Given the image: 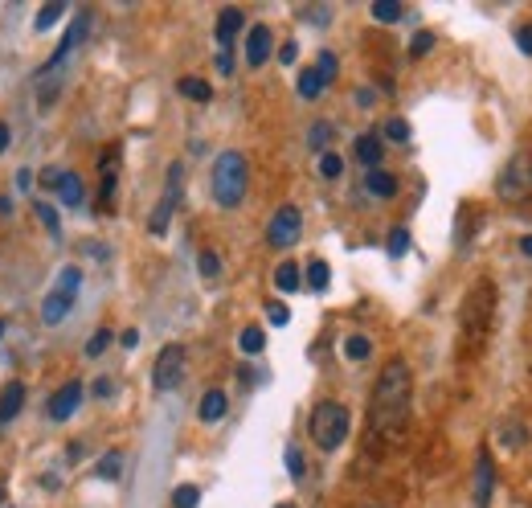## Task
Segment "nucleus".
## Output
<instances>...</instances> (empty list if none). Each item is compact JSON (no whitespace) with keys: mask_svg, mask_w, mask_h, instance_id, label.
<instances>
[{"mask_svg":"<svg viewBox=\"0 0 532 508\" xmlns=\"http://www.w3.org/2000/svg\"><path fill=\"white\" fill-rule=\"evenodd\" d=\"M414 410V373L402 357H393L381 373H377V386L369 398V427L373 439H389L397 443L406 435V422Z\"/></svg>","mask_w":532,"mask_h":508,"instance_id":"nucleus-1","label":"nucleus"},{"mask_svg":"<svg viewBox=\"0 0 532 508\" xmlns=\"http://www.w3.org/2000/svg\"><path fill=\"white\" fill-rule=\"evenodd\" d=\"M492 320H496V283L492 279H475L467 300H463V312H459V328H463V349L467 353H479L492 336Z\"/></svg>","mask_w":532,"mask_h":508,"instance_id":"nucleus-2","label":"nucleus"},{"mask_svg":"<svg viewBox=\"0 0 532 508\" xmlns=\"http://www.w3.org/2000/svg\"><path fill=\"white\" fill-rule=\"evenodd\" d=\"M246 189H250V160L242 152H221L213 160V173H209V193L221 209H238L246 201Z\"/></svg>","mask_w":532,"mask_h":508,"instance_id":"nucleus-3","label":"nucleus"},{"mask_svg":"<svg viewBox=\"0 0 532 508\" xmlns=\"http://www.w3.org/2000/svg\"><path fill=\"white\" fill-rule=\"evenodd\" d=\"M352 431V414L344 402H316L312 418H307V435L320 451H340Z\"/></svg>","mask_w":532,"mask_h":508,"instance_id":"nucleus-4","label":"nucleus"},{"mask_svg":"<svg viewBox=\"0 0 532 508\" xmlns=\"http://www.w3.org/2000/svg\"><path fill=\"white\" fill-rule=\"evenodd\" d=\"M78 291H82V267H62L58 283L50 287L46 300H41V324H50V328L62 324L78 300Z\"/></svg>","mask_w":532,"mask_h":508,"instance_id":"nucleus-5","label":"nucleus"},{"mask_svg":"<svg viewBox=\"0 0 532 508\" xmlns=\"http://www.w3.org/2000/svg\"><path fill=\"white\" fill-rule=\"evenodd\" d=\"M181 193H185V164L181 160H172L168 164V177H164V193L156 201V209L148 214V234H168V222L176 214V205H181Z\"/></svg>","mask_w":532,"mask_h":508,"instance_id":"nucleus-6","label":"nucleus"},{"mask_svg":"<svg viewBox=\"0 0 532 508\" xmlns=\"http://www.w3.org/2000/svg\"><path fill=\"white\" fill-rule=\"evenodd\" d=\"M86 29H91V13H78L74 21H70V29H66V37H62V46L54 50V58L37 70V87H46V82L54 78V95H58V78H62V70H66V62H70V54L86 41Z\"/></svg>","mask_w":532,"mask_h":508,"instance_id":"nucleus-7","label":"nucleus"},{"mask_svg":"<svg viewBox=\"0 0 532 508\" xmlns=\"http://www.w3.org/2000/svg\"><path fill=\"white\" fill-rule=\"evenodd\" d=\"M185 361H189V353H185V345H176V341L156 353V365H152L156 394H172L176 386H181V381H185Z\"/></svg>","mask_w":532,"mask_h":508,"instance_id":"nucleus-8","label":"nucleus"},{"mask_svg":"<svg viewBox=\"0 0 532 508\" xmlns=\"http://www.w3.org/2000/svg\"><path fill=\"white\" fill-rule=\"evenodd\" d=\"M303 234V214H299V205H279L271 222H266V246H275V250H287L295 246Z\"/></svg>","mask_w":532,"mask_h":508,"instance_id":"nucleus-9","label":"nucleus"},{"mask_svg":"<svg viewBox=\"0 0 532 508\" xmlns=\"http://www.w3.org/2000/svg\"><path fill=\"white\" fill-rule=\"evenodd\" d=\"M492 492H496V459L487 447H479L475 455V480H471V504L475 508H492Z\"/></svg>","mask_w":532,"mask_h":508,"instance_id":"nucleus-10","label":"nucleus"},{"mask_svg":"<svg viewBox=\"0 0 532 508\" xmlns=\"http://www.w3.org/2000/svg\"><path fill=\"white\" fill-rule=\"evenodd\" d=\"M528 185H532V177H528V164H524L520 156H512V160L504 164L500 181H496V193H500L504 201H520V197L528 193Z\"/></svg>","mask_w":532,"mask_h":508,"instance_id":"nucleus-11","label":"nucleus"},{"mask_svg":"<svg viewBox=\"0 0 532 508\" xmlns=\"http://www.w3.org/2000/svg\"><path fill=\"white\" fill-rule=\"evenodd\" d=\"M99 209L111 214L115 209V185H119V148H107L103 160H99Z\"/></svg>","mask_w":532,"mask_h":508,"instance_id":"nucleus-12","label":"nucleus"},{"mask_svg":"<svg viewBox=\"0 0 532 508\" xmlns=\"http://www.w3.org/2000/svg\"><path fill=\"white\" fill-rule=\"evenodd\" d=\"M82 394H86V386H82V381H66V386L50 398V406H46V414L54 418V422H66L78 406H82Z\"/></svg>","mask_w":532,"mask_h":508,"instance_id":"nucleus-13","label":"nucleus"},{"mask_svg":"<svg viewBox=\"0 0 532 508\" xmlns=\"http://www.w3.org/2000/svg\"><path fill=\"white\" fill-rule=\"evenodd\" d=\"M271 50H275V33L266 29V25H254V29L246 33V66H250V70L266 66Z\"/></svg>","mask_w":532,"mask_h":508,"instance_id":"nucleus-14","label":"nucleus"},{"mask_svg":"<svg viewBox=\"0 0 532 508\" xmlns=\"http://www.w3.org/2000/svg\"><path fill=\"white\" fill-rule=\"evenodd\" d=\"M352 156H357V164H365V173H373V168L381 164V156H385V140L377 132H365V136L352 140Z\"/></svg>","mask_w":532,"mask_h":508,"instance_id":"nucleus-15","label":"nucleus"},{"mask_svg":"<svg viewBox=\"0 0 532 508\" xmlns=\"http://www.w3.org/2000/svg\"><path fill=\"white\" fill-rule=\"evenodd\" d=\"M242 25H246L242 9H221V13H217V46H221V54H230V46L238 41Z\"/></svg>","mask_w":532,"mask_h":508,"instance_id":"nucleus-16","label":"nucleus"},{"mask_svg":"<svg viewBox=\"0 0 532 508\" xmlns=\"http://www.w3.org/2000/svg\"><path fill=\"white\" fill-rule=\"evenodd\" d=\"M21 410H25V386H21V381H13V386L0 390V427H9Z\"/></svg>","mask_w":532,"mask_h":508,"instance_id":"nucleus-17","label":"nucleus"},{"mask_svg":"<svg viewBox=\"0 0 532 508\" xmlns=\"http://www.w3.org/2000/svg\"><path fill=\"white\" fill-rule=\"evenodd\" d=\"M54 197H58L62 205L78 209V205H82V197H86V189H82V177H78V173H66V168H62V177H58V185H54Z\"/></svg>","mask_w":532,"mask_h":508,"instance_id":"nucleus-18","label":"nucleus"},{"mask_svg":"<svg viewBox=\"0 0 532 508\" xmlns=\"http://www.w3.org/2000/svg\"><path fill=\"white\" fill-rule=\"evenodd\" d=\"M226 410H230V394L226 390H205V398L197 406V418L201 422H217V418H226Z\"/></svg>","mask_w":532,"mask_h":508,"instance_id":"nucleus-19","label":"nucleus"},{"mask_svg":"<svg viewBox=\"0 0 532 508\" xmlns=\"http://www.w3.org/2000/svg\"><path fill=\"white\" fill-rule=\"evenodd\" d=\"M176 95L193 99V103H209L213 99V87H209L205 78H197V74H185V78H176Z\"/></svg>","mask_w":532,"mask_h":508,"instance_id":"nucleus-20","label":"nucleus"},{"mask_svg":"<svg viewBox=\"0 0 532 508\" xmlns=\"http://www.w3.org/2000/svg\"><path fill=\"white\" fill-rule=\"evenodd\" d=\"M365 189H369L377 201H389V197H397V177L385 173V168H373V173H365Z\"/></svg>","mask_w":532,"mask_h":508,"instance_id":"nucleus-21","label":"nucleus"},{"mask_svg":"<svg viewBox=\"0 0 532 508\" xmlns=\"http://www.w3.org/2000/svg\"><path fill=\"white\" fill-rule=\"evenodd\" d=\"M295 91H299V99H303V103H316V99L324 95V82H320L316 66H307V70H299V82H295Z\"/></svg>","mask_w":532,"mask_h":508,"instance_id":"nucleus-22","label":"nucleus"},{"mask_svg":"<svg viewBox=\"0 0 532 508\" xmlns=\"http://www.w3.org/2000/svg\"><path fill=\"white\" fill-rule=\"evenodd\" d=\"M369 357H373V341H369V336H361V332L344 336V361H369Z\"/></svg>","mask_w":532,"mask_h":508,"instance_id":"nucleus-23","label":"nucleus"},{"mask_svg":"<svg viewBox=\"0 0 532 508\" xmlns=\"http://www.w3.org/2000/svg\"><path fill=\"white\" fill-rule=\"evenodd\" d=\"M33 214H37L41 226L50 230V238H62V218H58V209H54L50 201H41V197H37V201H33Z\"/></svg>","mask_w":532,"mask_h":508,"instance_id":"nucleus-24","label":"nucleus"},{"mask_svg":"<svg viewBox=\"0 0 532 508\" xmlns=\"http://www.w3.org/2000/svg\"><path fill=\"white\" fill-rule=\"evenodd\" d=\"M95 476L107 480V484H115V480L123 476V451H107V455L95 463Z\"/></svg>","mask_w":532,"mask_h":508,"instance_id":"nucleus-25","label":"nucleus"},{"mask_svg":"<svg viewBox=\"0 0 532 508\" xmlns=\"http://www.w3.org/2000/svg\"><path fill=\"white\" fill-rule=\"evenodd\" d=\"M299 283H303L299 263H279V271H275V287H279L283 295H295V291H299Z\"/></svg>","mask_w":532,"mask_h":508,"instance_id":"nucleus-26","label":"nucleus"},{"mask_svg":"<svg viewBox=\"0 0 532 508\" xmlns=\"http://www.w3.org/2000/svg\"><path fill=\"white\" fill-rule=\"evenodd\" d=\"M303 283L312 287V291H324V287L332 283V267H328L324 259H312V263H307V275H303Z\"/></svg>","mask_w":532,"mask_h":508,"instance_id":"nucleus-27","label":"nucleus"},{"mask_svg":"<svg viewBox=\"0 0 532 508\" xmlns=\"http://www.w3.org/2000/svg\"><path fill=\"white\" fill-rule=\"evenodd\" d=\"M500 439H504V447H524L528 443V427H524V422L520 418H504V427H500Z\"/></svg>","mask_w":532,"mask_h":508,"instance_id":"nucleus-28","label":"nucleus"},{"mask_svg":"<svg viewBox=\"0 0 532 508\" xmlns=\"http://www.w3.org/2000/svg\"><path fill=\"white\" fill-rule=\"evenodd\" d=\"M238 349H242V353H250V357H258V353L266 349V332H262V328H254V324H250V328H242Z\"/></svg>","mask_w":532,"mask_h":508,"instance_id":"nucleus-29","label":"nucleus"},{"mask_svg":"<svg viewBox=\"0 0 532 508\" xmlns=\"http://www.w3.org/2000/svg\"><path fill=\"white\" fill-rule=\"evenodd\" d=\"M373 21H381V25H393V21H402V5H397V0H373Z\"/></svg>","mask_w":532,"mask_h":508,"instance_id":"nucleus-30","label":"nucleus"},{"mask_svg":"<svg viewBox=\"0 0 532 508\" xmlns=\"http://www.w3.org/2000/svg\"><path fill=\"white\" fill-rule=\"evenodd\" d=\"M316 74H320L324 87H332V82H336L340 62H336V54H332V50H320V58H316Z\"/></svg>","mask_w":532,"mask_h":508,"instance_id":"nucleus-31","label":"nucleus"},{"mask_svg":"<svg viewBox=\"0 0 532 508\" xmlns=\"http://www.w3.org/2000/svg\"><path fill=\"white\" fill-rule=\"evenodd\" d=\"M62 13H66L62 0H54V5H41V9H37V17H33V29H37V33H46V29H50Z\"/></svg>","mask_w":532,"mask_h":508,"instance_id":"nucleus-32","label":"nucleus"},{"mask_svg":"<svg viewBox=\"0 0 532 508\" xmlns=\"http://www.w3.org/2000/svg\"><path fill=\"white\" fill-rule=\"evenodd\" d=\"M385 250H389V259H402V254L410 250V230H406V226H393Z\"/></svg>","mask_w":532,"mask_h":508,"instance_id":"nucleus-33","label":"nucleus"},{"mask_svg":"<svg viewBox=\"0 0 532 508\" xmlns=\"http://www.w3.org/2000/svg\"><path fill=\"white\" fill-rule=\"evenodd\" d=\"M328 140H332V123H312V132H307V148H312V152H324L328 148Z\"/></svg>","mask_w":532,"mask_h":508,"instance_id":"nucleus-34","label":"nucleus"},{"mask_svg":"<svg viewBox=\"0 0 532 508\" xmlns=\"http://www.w3.org/2000/svg\"><path fill=\"white\" fill-rule=\"evenodd\" d=\"M201 504V488L197 484H181L172 492V508H197Z\"/></svg>","mask_w":532,"mask_h":508,"instance_id":"nucleus-35","label":"nucleus"},{"mask_svg":"<svg viewBox=\"0 0 532 508\" xmlns=\"http://www.w3.org/2000/svg\"><path fill=\"white\" fill-rule=\"evenodd\" d=\"M197 271H201V279H217V275H221L217 250H201V254H197Z\"/></svg>","mask_w":532,"mask_h":508,"instance_id":"nucleus-36","label":"nucleus"},{"mask_svg":"<svg viewBox=\"0 0 532 508\" xmlns=\"http://www.w3.org/2000/svg\"><path fill=\"white\" fill-rule=\"evenodd\" d=\"M111 341H115V332H111V328H99L91 341H86V357H103V349H107Z\"/></svg>","mask_w":532,"mask_h":508,"instance_id":"nucleus-37","label":"nucleus"},{"mask_svg":"<svg viewBox=\"0 0 532 508\" xmlns=\"http://www.w3.org/2000/svg\"><path fill=\"white\" fill-rule=\"evenodd\" d=\"M340 173H344V160H340L336 152H324V156H320V177H328V181H336Z\"/></svg>","mask_w":532,"mask_h":508,"instance_id":"nucleus-38","label":"nucleus"},{"mask_svg":"<svg viewBox=\"0 0 532 508\" xmlns=\"http://www.w3.org/2000/svg\"><path fill=\"white\" fill-rule=\"evenodd\" d=\"M385 140L406 144V140H410V123H406V119H389V123H385Z\"/></svg>","mask_w":532,"mask_h":508,"instance_id":"nucleus-39","label":"nucleus"},{"mask_svg":"<svg viewBox=\"0 0 532 508\" xmlns=\"http://www.w3.org/2000/svg\"><path fill=\"white\" fill-rule=\"evenodd\" d=\"M287 472H291V480H303V472H307V463H303V451L291 443L287 447Z\"/></svg>","mask_w":532,"mask_h":508,"instance_id":"nucleus-40","label":"nucleus"},{"mask_svg":"<svg viewBox=\"0 0 532 508\" xmlns=\"http://www.w3.org/2000/svg\"><path fill=\"white\" fill-rule=\"evenodd\" d=\"M430 50H434V33L422 29V33L410 41V58H422V54H430Z\"/></svg>","mask_w":532,"mask_h":508,"instance_id":"nucleus-41","label":"nucleus"},{"mask_svg":"<svg viewBox=\"0 0 532 508\" xmlns=\"http://www.w3.org/2000/svg\"><path fill=\"white\" fill-rule=\"evenodd\" d=\"M266 320H271L275 328H283V324L291 320V308H287V304H279V300H271V304H266Z\"/></svg>","mask_w":532,"mask_h":508,"instance_id":"nucleus-42","label":"nucleus"},{"mask_svg":"<svg viewBox=\"0 0 532 508\" xmlns=\"http://www.w3.org/2000/svg\"><path fill=\"white\" fill-rule=\"evenodd\" d=\"M516 50L532 58V25H520V29H516Z\"/></svg>","mask_w":532,"mask_h":508,"instance_id":"nucleus-43","label":"nucleus"},{"mask_svg":"<svg viewBox=\"0 0 532 508\" xmlns=\"http://www.w3.org/2000/svg\"><path fill=\"white\" fill-rule=\"evenodd\" d=\"M58 177H62V168H41V173H37V181H41V189H50V193H54V185H58Z\"/></svg>","mask_w":532,"mask_h":508,"instance_id":"nucleus-44","label":"nucleus"},{"mask_svg":"<svg viewBox=\"0 0 532 508\" xmlns=\"http://www.w3.org/2000/svg\"><path fill=\"white\" fill-rule=\"evenodd\" d=\"M91 390H95V398H103V402H107V398H111V390H115V381H111V377H99Z\"/></svg>","mask_w":532,"mask_h":508,"instance_id":"nucleus-45","label":"nucleus"},{"mask_svg":"<svg viewBox=\"0 0 532 508\" xmlns=\"http://www.w3.org/2000/svg\"><path fill=\"white\" fill-rule=\"evenodd\" d=\"M295 58H299V46H295V41H287V46L279 50V62H283V66H291Z\"/></svg>","mask_w":532,"mask_h":508,"instance_id":"nucleus-46","label":"nucleus"},{"mask_svg":"<svg viewBox=\"0 0 532 508\" xmlns=\"http://www.w3.org/2000/svg\"><path fill=\"white\" fill-rule=\"evenodd\" d=\"M217 70L230 78V74H234V54H217Z\"/></svg>","mask_w":532,"mask_h":508,"instance_id":"nucleus-47","label":"nucleus"},{"mask_svg":"<svg viewBox=\"0 0 532 508\" xmlns=\"http://www.w3.org/2000/svg\"><path fill=\"white\" fill-rule=\"evenodd\" d=\"M9 140H13V132H9V123H5V119H0V152H5V148H9Z\"/></svg>","mask_w":532,"mask_h":508,"instance_id":"nucleus-48","label":"nucleus"},{"mask_svg":"<svg viewBox=\"0 0 532 508\" xmlns=\"http://www.w3.org/2000/svg\"><path fill=\"white\" fill-rule=\"evenodd\" d=\"M123 345H127V349H136V345H140V332H136V328H127V332H123Z\"/></svg>","mask_w":532,"mask_h":508,"instance_id":"nucleus-49","label":"nucleus"},{"mask_svg":"<svg viewBox=\"0 0 532 508\" xmlns=\"http://www.w3.org/2000/svg\"><path fill=\"white\" fill-rule=\"evenodd\" d=\"M520 250L528 254V259H532V234H528V238H520Z\"/></svg>","mask_w":532,"mask_h":508,"instance_id":"nucleus-50","label":"nucleus"},{"mask_svg":"<svg viewBox=\"0 0 532 508\" xmlns=\"http://www.w3.org/2000/svg\"><path fill=\"white\" fill-rule=\"evenodd\" d=\"M9 209H13V201H9V197H0V214H9Z\"/></svg>","mask_w":532,"mask_h":508,"instance_id":"nucleus-51","label":"nucleus"},{"mask_svg":"<svg viewBox=\"0 0 532 508\" xmlns=\"http://www.w3.org/2000/svg\"><path fill=\"white\" fill-rule=\"evenodd\" d=\"M0 504H5V484H0Z\"/></svg>","mask_w":532,"mask_h":508,"instance_id":"nucleus-52","label":"nucleus"},{"mask_svg":"<svg viewBox=\"0 0 532 508\" xmlns=\"http://www.w3.org/2000/svg\"><path fill=\"white\" fill-rule=\"evenodd\" d=\"M5 328H9V324H5V320H0V336H5Z\"/></svg>","mask_w":532,"mask_h":508,"instance_id":"nucleus-53","label":"nucleus"},{"mask_svg":"<svg viewBox=\"0 0 532 508\" xmlns=\"http://www.w3.org/2000/svg\"><path fill=\"white\" fill-rule=\"evenodd\" d=\"M275 508H295V504H275Z\"/></svg>","mask_w":532,"mask_h":508,"instance_id":"nucleus-54","label":"nucleus"},{"mask_svg":"<svg viewBox=\"0 0 532 508\" xmlns=\"http://www.w3.org/2000/svg\"><path fill=\"white\" fill-rule=\"evenodd\" d=\"M528 177H532V168H528Z\"/></svg>","mask_w":532,"mask_h":508,"instance_id":"nucleus-55","label":"nucleus"}]
</instances>
